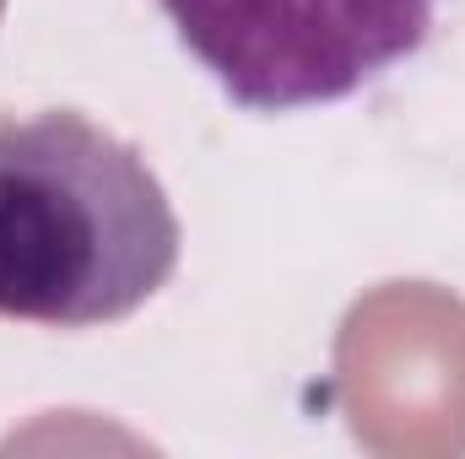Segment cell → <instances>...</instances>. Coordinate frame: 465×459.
I'll use <instances>...</instances> for the list:
<instances>
[{
	"instance_id": "cell-1",
	"label": "cell",
	"mask_w": 465,
	"mask_h": 459,
	"mask_svg": "<svg viewBox=\"0 0 465 459\" xmlns=\"http://www.w3.org/2000/svg\"><path fill=\"white\" fill-rule=\"evenodd\" d=\"M173 265L179 217L130 141L76 109L0 119V319L109 325Z\"/></svg>"
},
{
	"instance_id": "cell-2",
	"label": "cell",
	"mask_w": 465,
	"mask_h": 459,
	"mask_svg": "<svg viewBox=\"0 0 465 459\" xmlns=\"http://www.w3.org/2000/svg\"><path fill=\"white\" fill-rule=\"evenodd\" d=\"M163 11L254 114L336 103L417 54L433 27V0H163Z\"/></svg>"
},
{
	"instance_id": "cell-3",
	"label": "cell",
	"mask_w": 465,
	"mask_h": 459,
	"mask_svg": "<svg viewBox=\"0 0 465 459\" xmlns=\"http://www.w3.org/2000/svg\"><path fill=\"white\" fill-rule=\"evenodd\" d=\"M341 389L368 433L379 416H450L465 444V303L439 287H379L341 330Z\"/></svg>"
}]
</instances>
